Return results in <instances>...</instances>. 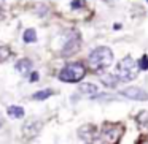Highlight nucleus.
I'll use <instances>...</instances> for the list:
<instances>
[{"label":"nucleus","mask_w":148,"mask_h":144,"mask_svg":"<svg viewBox=\"0 0 148 144\" xmlns=\"http://www.w3.org/2000/svg\"><path fill=\"white\" fill-rule=\"evenodd\" d=\"M89 64L92 68H107L113 64V52L110 51V48L105 46H99L89 54Z\"/></svg>","instance_id":"obj_1"},{"label":"nucleus","mask_w":148,"mask_h":144,"mask_svg":"<svg viewBox=\"0 0 148 144\" xmlns=\"http://www.w3.org/2000/svg\"><path fill=\"white\" fill-rule=\"evenodd\" d=\"M40 130H42V120H38V119H29L23 125V135L27 139L35 138L40 133Z\"/></svg>","instance_id":"obj_5"},{"label":"nucleus","mask_w":148,"mask_h":144,"mask_svg":"<svg viewBox=\"0 0 148 144\" xmlns=\"http://www.w3.org/2000/svg\"><path fill=\"white\" fill-rule=\"evenodd\" d=\"M138 67H140L142 70H147V68H148V57H147V55H143V57H142L140 65H138Z\"/></svg>","instance_id":"obj_17"},{"label":"nucleus","mask_w":148,"mask_h":144,"mask_svg":"<svg viewBox=\"0 0 148 144\" xmlns=\"http://www.w3.org/2000/svg\"><path fill=\"white\" fill-rule=\"evenodd\" d=\"M23 40L26 43H34L37 40V33H35V30L34 29H27L26 32H24V35H23Z\"/></svg>","instance_id":"obj_15"},{"label":"nucleus","mask_w":148,"mask_h":144,"mask_svg":"<svg viewBox=\"0 0 148 144\" xmlns=\"http://www.w3.org/2000/svg\"><path fill=\"white\" fill-rule=\"evenodd\" d=\"M10 55H11V52H10V48H8V46H0V62L8 60Z\"/></svg>","instance_id":"obj_16"},{"label":"nucleus","mask_w":148,"mask_h":144,"mask_svg":"<svg viewBox=\"0 0 148 144\" xmlns=\"http://www.w3.org/2000/svg\"><path fill=\"white\" fill-rule=\"evenodd\" d=\"M53 93H54V92H53L51 89L38 90V92H35V93H34V95H32V98H34V100H38V101H40V100H46V98H48V97H51Z\"/></svg>","instance_id":"obj_14"},{"label":"nucleus","mask_w":148,"mask_h":144,"mask_svg":"<svg viewBox=\"0 0 148 144\" xmlns=\"http://www.w3.org/2000/svg\"><path fill=\"white\" fill-rule=\"evenodd\" d=\"M7 112H8V116H11L13 119H21L24 116V109L21 108V106H8Z\"/></svg>","instance_id":"obj_12"},{"label":"nucleus","mask_w":148,"mask_h":144,"mask_svg":"<svg viewBox=\"0 0 148 144\" xmlns=\"http://www.w3.org/2000/svg\"><path fill=\"white\" fill-rule=\"evenodd\" d=\"M121 95L126 97V98H131V100H137V101L148 100V93L143 89H140V87H127V89H123Z\"/></svg>","instance_id":"obj_6"},{"label":"nucleus","mask_w":148,"mask_h":144,"mask_svg":"<svg viewBox=\"0 0 148 144\" xmlns=\"http://www.w3.org/2000/svg\"><path fill=\"white\" fill-rule=\"evenodd\" d=\"M84 73H86L84 65L81 62H73V64H67L59 71V79L65 82H78L83 79Z\"/></svg>","instance_id":"obj_2"},{"label":"nucleus","mask_w":148,"mask_h":144,"mask_svg":"<svg viewBox=\"0 0 148 144\" xmlns=\"http://www.w3.org/2000/svg\"><path fill=\"white\" fill-rule=\"evenodd\" d=\"M135 122L138 124V127L142 128H148V111H142L140 114H137Z\"/></svg>","instance_id":"obj_13"},{"label":"nucleus","mask_w":148,"mask_h":144,"mask_svg":"<svg viewBox=\"0 0 148 144\" xmlns=\"http://www.w3.org/2000/svg\"><path fill=\"white\" fill-rule=\"evenodd\" d=\"M0 125H2V122H0Z\"/></svg>","instance_id":"obj_21"},{"label":"nucleus","mask_w":148,"mask_h":144,"mask_svg":"<svg viewBox=\"0 0 148 144\" xmlns=\"http://www.w3.org/2000/svg\"><path fill=\"white\" fill-rule=\"evenodd\" d=\"M30 81H32V82H34V81H38V73H32V74H30Z\"/></svg>","instance_id":"obj_19"},{"label":"nucleus","mask_w":148,"mask_h":144,"mask_svg":"<svg viewBox=\"0 0 148 144\" xmlns=\"http://www.w3.org/2000/svg\"><path fill=\"white\" fill-rule=\"evenodd\" d=\"M32 67H34V64L29 59H21V60H18L16 65H14V68H16L21 74H29L30 70H32Z\"/></svg>","instance_id":"obj_9"},{"label":"nucleus","mask_w":148,"mask_h":144,"mask_svg":"<svg viewBox=\"0 0 148 144\" xmlns=\"http://www.w3.org/2000/svg\"><path fill=\"white\" fill-rule=\"evenodd\" d=\"M123 133H124V127L121 124H105L100 131L99 139L102 141V144H116Z\"/></svg>","instance_id":"obj_3"},{"label":"nucleus","mask_w":148,"mask_h":144,"mask_svg":"<svg viewBox=\"0 0 148 144\" xmlns=\"http://www.w3.org/2000/svg\"><path fill=\"white\" fill-rule=\"evenodd\" d=\"M3 19V13H2V10H0V21Z\"/></svg>","instance_id":"obj_20"},{"label":"nucleus","mask_w":148,"mask_h":144,"mask_svg":"<svg viewBox=\"0 0 148 144\" xmlns=\"http://www.w3.org/2000/svg\"><path fill=\"white\" fill-rule=\"evenodd\" d=\"M100 81L103 82V86L113 89V87H116V84H118L119 79L116 76H113V74H102V76H100Z\"/></svg>","instance_id":"obj_11"},{"label":"nucleus","mask_w":148,"mask_h":144,"mask_svg":"<svg viewBox=\"0 0 148 144\" xmlns=\"http://www.w3.org/2000/svg\"><path fill=\"white\" fill-rule=\"evenodd\" d=\"M78 49H80V35H75V38H69L67 40V45L64 46V49H62V55L64 57H67V55L70 54H75V52H78Z\"/></svg>","instance_id":"obj_7"},{"label":"nucleus","mask_w":148,"mask_h":144,"mask_svg":"<svg viewBox=\"0 0 148 144\" xmlns=\"http://www.w3.org/2000/svg\"><path fill=\"white\" fill-rule=\"evenodd\" d=\"M97 135V128L94 125H83V127L78 128V136L81 139H92Z\"/></svg>","instance_id":"obj_8"},{"label":"nucleus","mask_w":148,"mask_h":144,"mask_svg":"<svg viewBox=\"0 0 148 144\" xmlns=\"http://www.w3.org/2000/svg\"><path fill=\"white\" fill-rule=\"evenodd\" d=\"M83 5H84V0H75L73 3H72V8L75 10V8H80V7H83Z\"/></svg>","instance_id":"obj_18"},{"label":"nucleus","mask_w":148,"mask_h":144,"mask_svg":"<svg viewBox=\"0 0 148 144\" xmlns=\"http://www.w3.org/2000/svg\"><path fill=\"white\" fill-rule=\"evenodd\" d=\"M118 73H119V78L123 81H132L137 78V73H138V65L137 62L134 60L132 57H124L121 62L118 64Z\"/></svg>","instance_id":"obj_4"},{"label":"nucleus","mask_w":148,"mask_h":144,"mask_svg":"<svg viewBox=\"0 0 148 144\" xmlns=\"http://www.w3.org/2000/svg\"><path fill=\"white\" fill-rule=\"evenodd\" d=\"M80 92L83 93V95H88V97H97V92H99V89H97V86H94V84L91 82H84L81 84L80 87Z\"/></svg>","instance_id":"obj_10"}]
</instances>
